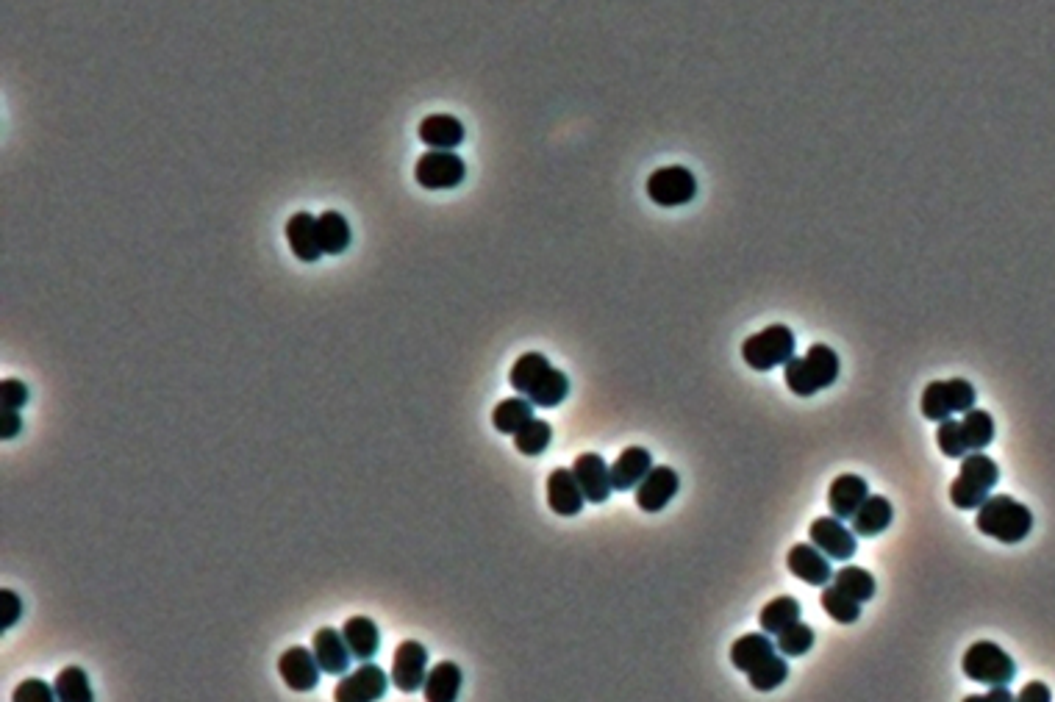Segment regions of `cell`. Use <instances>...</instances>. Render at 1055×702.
<instances>
[{
    "label": "cell",
    "mask_w": 1055,
    "mask_h": 702,
    "mask_svg": "<svg viewBox=\"0 0 1055 702\" xmlns=\"http://www.w3.org/2000/svg\"><path fill=\"white\" fill-rule=\"evenodd\" d=\"M975 525L983 536H992L1003 544H1019L1033 530V514L1028 505L1014 500L1011 494H992L978 508Z\"/></svg>",
    "instance_id": "1"
},
{
    "label": "cell",
    "mask_w": 1055,
    "mask_h": 702,
    "mask_svg": "<svg viewBox=\"0 0 1055 702\" xmlns=\"http://www.w3.org/2000/svg\"><path fill=\"white\" fill-rule=\"evenodd\" d=\"M786 386L797 397H814L822 389H831L839 378V356L828 345H811L806 356L792 358L783 364Z\"/></svg>",
    "instance_id": "2"
},
{
    "label": "cell",
    "mask_w": 1055,
    "mask_h": 702,
    "mask_svg": "<svg viewBox=\"0 0 1055 702\" xmlns=\"http://www.w3.org/2000/svg\"><path fill=\"white\" fill-rule=\"evenodd\" d=\"M1000 481V467L981 450H972L961 458V472L950 486V503L961 511H978Z\"/></svg>",
    "instance_id": "3"
},
{
    "label": "cell",
    "mask_w": 1055,
    "mask_h": 702,
    "mask_svg": "<svg viewBox=\"0 0 1055 702\" xmlns=\"http://www.w3.org/2000/svg\"><path fill=\"white\" fill-rule=\"evenodd\" d=\"M742 358L750 370L767 372L783 367L786 361L795 358V333L786 325H770L764 331L753 333L742 345Z\"/></svg>",
    "instance_id": "4"
},
{
    "label": "cell",
    "mask_w": 1055,
    "mask_h": 702,
    "mask_svg": "<svg viewBox=\"0 0 1055 702\" xmlns=\"http://www.w3.org/2000/svg\"><path fill=\"white\" fill-rule=\"evenodd\" d=\"M964 675L983 686H1008L1017 675L1014 658L994 641H975L964 653Z\"/></svg>",
    "instance_id": "5"
},
{
    "label": "cell",
    "mask_w": 1055,
    "mask_h": 702,
    "mask_svg": "<svg viewBox=\"0 0 1055 702\" xmlns=\"http://www.w3.org/2000/svg\"><path fill=\"white\" fill-rule=\"evenodd\" d=\"M919 408H922L925 419H931V422H942L953 414H964L969 408H975V386L964 378L933 381L925 386Z\"/></svg>",
    "instance_id": "6"
},
{
    "label": "cell",
    "mask_w": 1055,
    "mask_h": 702,
    "mask_svg": "<svg viewBox=\"0 0 1055 702\" xmlns=\"http://www.w3.org/2000/svg\"><path fill=\"white\" fill-rule=\"evenodd\" d=\"M697 195V181L695 175L689 173L681 164H672V167H661L656 173L647 178V198L664 206V209H672V206H686L692 203Z\"/></svg>",
    "instance_id": "7"
},
{
    "label": "cell",
    "mask_w": 1055,
    "mask_h": 702,
    "mask_svg": "<svg viewBox=\"0 0 1055 702\" xmlns=\"http://www.w3.org/2000/svg\"><path fill=\"white\" fill-rule=\"evenodd\" d=\"M467 167L453 150H428L414 164V178L425 189H456L464 181Z\"/></svg>",
    "instance_id": "8"
},
{
    "label": "cell",
    "mask_w": 1055,
    "mask_h": 702,
    "mask_svg": "<svg viewBox=\"0 0 1055 702\" xmlns=\"http://www.w3.org/2000/svg\"><path fill=\"white\" fill-rule=\"evenodd\" d=\"M425 678H428V650H425V644L414 639L400 641L395 658H392V683H395V689L411 694V691L425 686Z\"/></svg>",
    "instance_id": "9"
},
{
    "label": "cell",
    "mask_w": 1055,
    "mask_h": 702,
    "mask_svg": "<svg viewBox=\"0 0 1055 702\" xmlns=\"http://www.w3.org/2000/svg\"><path fill=\"white\" fill-rule=\"evenodd\" d=\"M386 689H389V678H386L384 669L364 661V666L339 680L334 697L339 702H373L381 700Z\"/></svg>",
    "instance_id": "10"
},
{
    "label": "cell",
    "mask_w": 1055,
    "mask_h": 702,
    "mask_svg": "<svg viewBox=\"0 0 1055 702\" xmlns=\"http://www.w3.org/2000/svg\"><path fill=\"white\" fill-rule=\"evenodd\" d=\"M572 475L584 492L586 503H606L614 492L611 486V467L600 453H581L572 464Z\"/></svg>",
    "instance_id": "11"
},
{
    "label": "cell",
    "mask_w": 1055,
    "mask_h": 702,
    "mask_svg": "<svg viewBox=\"0 0 1055 702\" xmlns=\"http://www.w3.org/2000/svg\"><path fill=\"white\" fill-rule=\"evenodd\" d=\"M681 489V478L672 467H653L645 475V481L636 486V505L647 514H658L672 503V497Z\"/></svg>",
    "instance_id": "12"
},
{
    "label": "cell",
    "mask_w": 1055,
    "mask_h": 702,
    "mask_svg": "<svg viewBox=\"0 0 1055 702\" xmlns=\"http://www.w3.org/2000/svg\"><path fill=\"white\" fill-rule=\"evenodd\" d=\"M811 542L820 547L822 553L833 558V561H847L850 555H856V533L844 528L842 519L820 517L811 522L808 528Z\"/></svg>",
    "instance_id": "13"
},
{
    "label": "cell",
    "mask_w": 1055,
    "mask_h": 702,
    "mask_svg": "<svg viewBox=\"0 0 1055 702\" xmlns=\"http://www.w3.org/2000/svg\"><path fill=\"white\" fill-rule=\"evenodd\" d=\"M278 672L281 678L292 691H311L317 689V680H320V664H317V655L314 650H306V647H289L281 653L278 658Z\"/></svg>",
    "instance_id": "14"
},
{
    "label": "cell",
    "mask_w": 1055,
    "mask_h": 702,
    "mask_svg": "<svg viewBox=\"0 0 1055 702\" xmlns=\"http://www.w3.org/2000/svg\"><path fill=\"white\" fill-rule=\"evenodd\" d=\"M786 567L789 572L800 578L808 586H825L833 578L831 558L822 553L817 544H795L789 555H786Z\"/></svg>",
    "instance_id": "15"
},
{
    "label": "cell",
    "mask_w": 1055,
    "mask_h": 702,
    "mask_svg": "<svg viewBox=\"0 0 1055 702\" xmlns=\"http://www.w3.org/2000/svg\"><path fill=\"white\" fill-rule=\"evenodd\" d=\"M584 503L586 497L578 481H575L572 469H553L550 478H547V505H550V511H556L559 517H575V514H581Z\"/></svg>",
    "instance_id": "16"
},
{
    "label": "cell",
    "mask_w": 1055,
    "mask_h": 702,
    "mask_svg": "<svg viewBox=\"0 0 1055 702\" xmlns=\"http://www.w3.org/2000/svg\"><path fill=\"white\" fill-rule=\"evenodd\" d=\"M311 650L317 655V664H320L325 675H345L348 672L350 647L345 636H342V630L320 628L314 633Z\"/></svg>",
    "instance_id": "17"
},
{
    "label": "cell",
    "mask_w": 1055,
    "mask_h": 702,
    "mask_svg": "<svg viewBox=\"0 0 1055 702\" xmlns=\"http://www.w3.org/2000/svg\"><path fill=\"white\" fill-rule=\"evenodd\" d=\"M653 469V456L645 447H628L622 450L620 458L611 464V486L614 492H631L639 483L645 481V475Z\"/></svg>",
    "instance_id": "18"
},
{
    "label": "cell",
    "mask_w": 1055,
    "mask_h": 702,
    "mask_svg": "<svg viewBox=\"0 0 1055 702\" xmlns=\"http://www.w3.org/2000/svg\"><path fill=\"white\" fill-rule=\"evenodd\" d=\"M286 239H289V247H292L295 259L314 264V261L323 256L320 236H317V217H311L309 211H298V214L289 217V222H286Z\"/></svg>",
    "instance_id": "19"
},
{
    "label": "cell",
    "mask_w": 1055,
    "mask_h": 702,
    "mask_svg": "<svg viewBox=\"0 0 1055 702\" xmlns=\"http://www.w3.org/2000/svg\"><path fill=\"white\" fill-rule=\"evenodd\" d=\"M869 497V486L864 478L858 475H839L836 481L831 483L828 489V505H831V514L836 519H847L856 517V511L861 508V503Z\"/></svg>",
    "instance_id": "20"
},
{
    "label": "cell",
    "mask_w": 1055,
    "mask_h": 702,
    "mask_svg": "<svg viewBox=\"0 0 1055 702\" xmlns=\"http://www.w3.org/2000/svg\"><path fill=\"white\" fill-rule=\"evenodd\" d=\"M420 139L431 150H456L464 142V125L450 114H431L420 123Z\"/></svg>",
    "instance_id": "21"
},
{
    "label": "cell",
    "mask_w": 1055,
    "mask_h": 702,
    "mask_svg": "<svg viewBox=\"0 0 1055 702\" xmlns=\"http://www.w3.org/2000/svg\"><path fill=\"white\" fill-rule=\"evenodd\" d=\"M342 636L348 641L350 655L359 658L361 664L373 661L378 647H381V633H378L370 616H350L348 622L342 625Z\"/></svg>",
    "instance_id": "22"
},
{
    "label": "cell",
    "mask_w": 1055,
    "mask_h": 702,
    "mask_svg": "<svg viewBox=\"0 0 1055 702\" xmlns=\"http://www.w3.org/2000/svg\"><path fill=\"white\" fill-rule=\"evenodd\" d=\"M775 641L770 639V633H747L742 639L733 641L731 647V664L739 669V672H753L756 666H761L767 658L775 655Z\"/></svg>",
    "instance_id": "23"
},
{
    "label": "cell",
    "mask_w": 1055,
    "mask_h": 702,
    "mask_svg": "<svg viewBox=\"0 0 1055 702\" xmlns=\"http://www.w3.org/2000/svg\"><path fill=\"white\" fill-rule=\"evenodd\" d=\"M894 508L886 497H867L853 517V533L861 539H872L892 525Z\"/></svg>",
    "instance_id": "24"
},
{
    "label": "cell",
    "mask_w": 1055,
    "mask_h": 702,
    "mask_svg": "<svg viewBox=\"0 0 1055 702\" xmlns=\"http://www.w3.org/2000/svg\"><path fill=\"white\" fill-rule=\"evenodd\" d=\"M534 403L528 397H506L500 400L492 411V425H495L497 433H506V436H514L517 431H522L531 419H534Z\"/></svg>",
    "instance_id": "25"
},
{
    "label": "cell",
    "mask_w": 1055,
    "mask_h": 702,
    "mask_svg": "<svg viewBox=\"0 0 1055 702\" xmlns=\"http://www.w3.org/2000/svg\"><path fill=\"white\" fill-rule=\"evenodd\" d=\"M425 697L431 702H453L461 694V669L453 661L436 664L425 678Z\"/></svg>",
    "instance_id": "26"
},
{
    "label": "cell",
    "mask_w": 1055,
    "mask_h": 702,
    "mask_svg": "<svg viewBox=\"0 0 1055 702\" xmlns=\"http://www.w3.org/2000/svg\"><path fill=\"white\" fill-rule=\"evenodd\" d=\"M550 370H553V367H550L547 356H542V353H525V356L517 358L514 367H511V386H514L522 397H528L539 383L545 381V375Z\"/></svg>",
    "instance_id": "27"
},
{
    "label": "cell",
    "mask_w": 1055,
    "mask_h": 702,
    "mask_svg": "<svg viewBox=\"0 0 1055 702\" xmlns=\"http://www.w3.org/2000/svg\"><path fill=\"white\" fill-rule=\"evenodd\" d=\"M317 236L325 256H339L350 245V225L339 211H323L317 217Z\"/></svg>",
    "instance_id": "28"
},
{
    "label": "cell",
    "mask_w": 1055,
    "mask_h": 702,
    "mask_svg": "<svg viewBox=\"0 0 1055 702\" xmlns=\"http://www.w3.org/2000/svg\"><path fill=\"white\" fill-rule=\"evenodd\" d=\"M795 622H800V603L795 597H775L758 614V625L770 636H778L781 630L795 625Z\"/></svg>",
    "instance_id": "29"
},
{
    "label": "cell",
    "mask_w": 1055,
    "mask_h": 702,
    "mask_svg": "<svg viewBox=\"0 0 1055 702\" xmlns=\"http://www.w3.org/2000/svg\"><path fill=\"white\" fill-rule=\"evenodd\" d=\"M994 417L983 408H969L964 411V419H961V433H964V442H967L969 450H983L994 442Z\"/></svg>",
    "instance_id": "30"
},
{
    "label": "cell",
    "mask_w": 1055,
    "mask_h": 702,
    "mask_svg": "<svg viewBox=\"0 0 1055 702\" xmlns=\"http://www.w3.org/2000/svg\"><path fill=\"white\" fill-rule=\"evenodd\" d=\"M53 689H56V700H62V702H92L95 700L92 686H89L87 672H84L81 666H67V669H62V672L56 675Z\"/></svg>",
    "instance_id": "31"
},
{
    "label": "cell",
    "mask_w": 1055,
    "mask_h": 702,
    "mask_svg": "<svg viewBox=\"0 0 1055 702\" xmlns=\"http://www.w3.org/2000/svg\"><path fill=\"white\" fill-rule=\"evenodd\" d=\"M550 442H553V428L545 419L534 417L522 431L514 433V447L522 456H542Z\"/></svg>",
    "instance_id": "32"
},
{
    "label": "cell",
    "mask_w": 1055,
    "mask_h": 702,
    "mask_svg": "<svg viewBox=\"0 0 1055 702\" xmlns=\"http://www.w3.org/2000/svg\"><path fill=\"white\" fill-rule=\"evenodd\" d=\"M567 395H570V378L553 367V370L545 375V381L539 383L534 392L528 395V400L539 408H556L561 406V400H567Z\"/></svg>",
    "instance_id": "33"
},
{
    "label": "cell",
    "mask_w": 1055,
    "mask_h": 702,
    "mask_svg": "<svg viewBox=\"0 0 1055 702\" xmlns=\"http://www.w3.org/2000/svg\"><path fill=\"white\" fill-rule=\"evenodd\" d=\"M822 608H825V614L831 616V619H836L839 625H853V622H858V616H861V603L853 600L850 594H844L836 583L822 592Z\"/></svg>",
    "instance_id": "34"
},
{
    "label": "cell",
    "mask_w": 1055,
    "mask_h": 702,
    "mask_svg": "<svg viewBox=\"0 0 1055 702\" xmlns=\"http://www.w3.org/2000/svg\"><path fill=\"white\" fill-rule=\"evenodd\" d=\"M836 586L842 589L844 594H850L858 603H867L875 597V578L869 575L867 569L861 567H844L836 572Z\"/></svg>",
    "instance_id": "35"
},
{
    "label": "cell",
    "mask_w": 1055,
    "mask_h": 702,
    "mask_svg": "<svg viewBox=\"0 0 1055 702\" xmlns=\"http://www.w3.org/2000/svg\"><path fill=\"white\" fill-rule=\"evenodd\" d=\"M750 678V686L756 691H772L781 686L783 680L789 678V664H786V655H772L764 664L756 666L753 672H747Z\"/></svg>",
    "instance_id": "36"
},
{
    "label": "cell",
    "mask_w": 1055,
    "mask_h": 702,
    "mask_svg": "<svg viewBox=\"0 0 1055 702\" xmlns=\"http://www.w3.org/2000/svg\"><path fill=\"white\" fill-rule=\"evenodd\" d=\"M775 639H778L775 641L778 653L786 655V658H800V655H806L814 647V630L808 628L806 622H795V625L781 630Z\"/></svg>",
    "instance_id": "37"
},
{
    "label": "cell",
    "mask_w": 1055,
    "mask_h": 702,
    "mask_svg": "<svg viewBox=\"0 0 1055 702\" xmlns=\"http://www.w3.org/2000/svg\"><path fill=\"white\" fill-rule=\"evenodd\" d=\"M936 442H939V450H942L947 458H964L969 453L967 442H964V433H961V419H942V422H939V431H936Z\"/></svg>",
    "instance_id": "38"
},
{
    "label": "cell",
    "mask_w": 1055,
    "mask_h": 702,
    "mask_svg": "<svg viewBox=\"0 0 1055 702\" xmlns=\"http://www.w3.org/2000/svg\"><path fill=\"white\" fill-rule=\"evenodd\" d=\"M14 700L17 702H50L56 700V689H50L45 680H23L17 689H14Z\"/></svg>",
    "instance_id": "39"
},
{
    "label": "cell",
    "mask_w": 1055,
    "mask_h": 702,
    "mask_svg": "<svg viewBox=\"0 0 1055 702\" xmlns=\"http://www.w3.org/2000/svg\"><path fill=\"white\" fill-rule=\"evenodd\" d=\"M20 616H23V600H20V594L12 592V589H3V592H0V628L9 630L12 625L20 622Z\"/></svg>",
    "instance_id": "40"
},
{
    "label": "cell",
    "mask_w": 1055,
    "mask_h": 702,
    "mask_svg": "<svg viewBox=\"0 0 1055 702\" xmlns=\"http://www.w3.org/2000/svg\"><path fill=\"white\" fill-rule=\"evenodd\" d=\"M28 386H25L20 378H3L0 383V400H3V408H20L28 403Z\"/></svg>",
    "instance_id": "41"
},
{
    "label": "cell",
    "mask_w": 1055,
    "mask_h": 702,
    "mask_svg": "<svg viewBox=\"0 0 1055 702\" xmlns=\"http://www.w3.org/2000/svg\"><path fill=\"white\" fill-rule=\"evenodd\" d=\"M1019 700L1022 702H1050L1053 700V694H1050V689L1044 686V683H1039V680H1033V683H1028L1025 689L1019 691Z\"/></svg>",
    "instance_id": "42"
},
{
    "label": "cell",
    "mask_w": 1055,
    "mask_h": 702,
    "mask_svg": "<svg viewBox=\"0 0 1055 702\" xmlns=\"http://www.w3.org/2000/svg\"><path fill=\"white\" fill-rule=\"evenodd\" d=\"M20 428H23V419L17 414V408H3V439L6 442L17 439Z\"/></svg>",
    "instance_id": "43"
},
{
    "label": "cell",
    "mask_w": 1055,
    "mask_h": 702,
    "mask_svg": "<svg viewBox=\"0 0 1055 702\" xmlns=\"http://www.w3.org/2000/svg\"><path fill=\"white\" fill-rule=\"evenodd\" d=\"M1006 686H994V691H989L986 697H969V700H1011V691H1003Z\"/></svg>",
    "instance_id": "44"
}]
</instances>
